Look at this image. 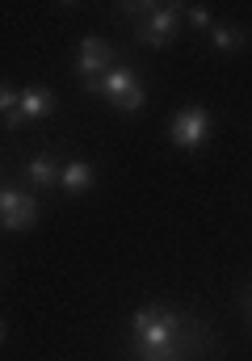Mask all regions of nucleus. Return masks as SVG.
I'll return each mask as SVG.
<instances>
[{"label": "nucleus", "instance_id": "5", "mask_svg": "<svg viewBox=\"0 0 252 361\" xmlns=\"http://www.w3.org/2000/svg\"><path fill=\"white\" fill-rule=\"evenodd\" d=\"M51 114H55V92L47 89V85H30V89H21V101H17V109L4 118V126H8V130H21L25 122L51 118Z\"/></svg>", "mask_w": 252, "mask_h": 361}, {"label": "nucleus", "instance_id": "14", "mask_svg": "<svg viewBox=\"0 0 252 361\" xmlns=\"http://www.w3.org/2000/svg\"><path fill=\"white\" fill-rule=\"evenodd\" d=\"M244 311H248V319H252V298H244Z\"/></svg>", "mask_w": 252, "mask_h": 361}, {"label": "nucleus", "instance_id": "10", "mask_svg": "<svg viewBox=\"0 0 252 361\" xmlns=\"http://www.w3.org/2000/svg\"><path fill=\"white\" fill-rule=\"evenodd\" d=\"M210 42H215V51H240L244 47V30L232 25V21H215L210 25Z\"/></svg>", "mask_w": 252, "mask_h": 361}, {"label": "nucleus", "instance_id": "1", "mask_svg": "<svg viewBox=\"0 0 252 361\" xmlns=\"http://www.w3.org/2000/svg\"><path fill=\"white\" fill-rule=\"evenodd\" d=\"M210 353V336L185 311L168 302H148L126 324V357L131 361H198Z\"/></svg>", "mask_w": 252, "mask_h": 361}, {"label": "nucleus", "instance_id": "2", "mask_svg": "<svg viewBox=\"0 0 252 361\" xmlns=\"http://www.w3.org/2000/svg\"><path fill=\"white\" fill-rule=\"evenodd\" d=\"M131 13H139L143 21L135 25V42H143V47H168L176 34H181V25H185V4H135Z\"/></svg>", "mask_w": 252, "mask_h": 361}, {"label": "nucleus", "instance_id": "8", "mask_svg": "<svg viewBox=\"0 0 252 361\" xmlns=\"http://www.w3.org/2000/svg\"><path fill=\"white\" fill-rule=\"evenodd\" d=\"M97 185V169L88 164V160H68L64 164V177H59V189L68 193V197H80Z\"/></svg>", "mask_w": 252, "mask_h": 361}, {"label": "nucleus", "instance_id": "3", "mask_svg": "<svg viewBox=\"0 0 252 361\" xmlns=\"http://www.w3.org/2000/svg\"><path fill=\"white\" fill-rule=\"evenodd\" d=\"M210 135H215V118H210L202 105H185V109H176V114L168 118V139H172L181 152L206 147Z\"/></svg>", "mask_w": 252, "mask_h": 361}, {"label": "nucleus", "instance_id": "9", "mask_svg": "<svg viewBox=\"0 0 252 361\" xmlns=\"http://www.w3.org/2000/svg\"><path fill=\"white\" fill-rule=\"evenodd\" d=\"M34 223H38V197H34V193H30L13 214H0V231H30Z\"/></svg>", "mask_w": 252, "mask_h": 361}, {"label": "nucleus", "instance_id": "6", "mask_svg": "<svg viewBox=\"0 0 252 361\" xmlns=\"http://www.w3.org/2000/svg\"><path fill=\"white\" fill-rule=\"evenodd\" d=\"M139 85V72L131 68V63H114L101 80H92V85H84V92H92V97H101V101H109L114 109L131 97V89Z\"/></svg>", "mask_w": 252, "mask_h": 361}, {"label": "nucleus", "instance_id": "11", "mask_svg": "<svg viewBox=\"0 0 252 361\" xmlns=\"http://www.w3.org/2000/svg\"><path fill=\"white\" fill-rule=\"evenodd\" d=\"M185 25H193V30H206V34H210L215 13H210L206 4H189V8H185Z\"/></svg>", "mask_w": 252, "mask_h": 361}, {"label": "nucleus", "instance_id": "4", "mask_svg": "<svg viewBox=\"0 0 252 361\" xmlns=\"http://www.w3.org/2000/svg\"><path fill=\"white\" fill-rule=\"evenodd\" d=\"M114 47L101 38V34H88L80 38V51H76V76H80L84 85H92V80H101L109 68H114Z\"/></svg>", "mask_w": 252, "mask_h": 361}, {"label": "nucleus", "instance_id": "7", "mask_svg": "<svg viewBox=\"0 0 252 361\" xmlns=\"http://www.w3.org/2000/svg\"><path fill=\"white\" fill-rule=\"evenodd\" d=\"M25 177H30V185H34V189H59L64 164H59L55 156L38 152V156H30V160H25Z\"/></svg>", "mask_w": 252, "mask_h": 361}, {"label": "nucleus", "instance_id": "15", "mask_svg": "<svg viewBox=\"0 0 252 361\" xmlns=\"http://www.w3.org/2000/svg\"><path fill=\"white\" fill-rule=\"evenodd\" d=\"M0 341H4V319H0Z\"/></svg>", "mask_w": 252, "mask_h": 361}, {"label": "nucleus", "instance_id": "12", "mask_svg": "<svg viewBox=\"0 0 252 361\" xmlns=\"http://www.w3.org/2000/svg\"><path fill=\"white\" fill-rule=\"evenodd\" d=\"M25 197H30L25 189H17V185H0V214H13Z\"/></svg>", "mask_w": 252, "mask_h": 361}, {"label": "nucleus", "instance_id": "13", "mask_svg": "<svg viewBox=\"0 0 252 361\" xmlns=\"http://www.w3.org/2000/svg\"><path fill=\"white\" fill-rule=\"evenodd\" d=\"M17 101H21V89H13L8 80H0V114H4V118L17 109Z\"/></svg>", "mask_w": 252, "mask_h": 361}]
</instances>
